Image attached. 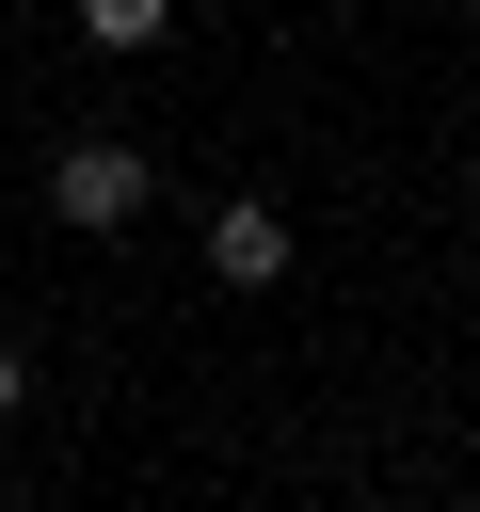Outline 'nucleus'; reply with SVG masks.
Listing matches in <instances>:
<instances>
[{
  "mask_svg": "<svg viewBox=\"0 0 480 512\" xmlns=\"http://www.w3.org/2000/svg\"><path fill=\"white\" fill-rule=\"evenodd\" d=\"M176 0H80V48H160Z\"/></svg>",
  "mask_w": 480,
  "mask_h": 512,
  "instance_id": "3",
  "label": "nucleus"
},
{
  "mask_svg": "<svg viewBox=\"0 0 480 512\" xmlns=\"http://www.w3.org/2000/svg\"><path fill=\"white\" fill-rule=\"evenodd\" d=\"M16 400H32V352H16V336H0V416H16Z\"/></svg>",
  "mask_w": 480,
  "mask_h": 512,
  "instance_id": "4",
  "label": "nucleus"
},
{
  "mask_svg": "<svg viewBox=\"0 0 480 512\" xmlns=\"http://www.w3.org/2000/svg\"><path fill=\"white\" fill-rule=\"evenodd\" d=\"M208 288H240V304H256V288H288V208H272V192L208 208Z\"/></svg>",
  "mask_w": 480,
  "mask_h": 512,
  "instance_id": "2",
  "label": "nucleus"
},
{
  "mask_svg": "<svg viewBox=\"0 0 480 512\" xmlns=\"http://www.w3.org/2000/svg\"><path fill=\"white\" fill-rule=\"evenodd\" d=\"M144 192H160V160H144V144H112V128H80V144H48V224H80V240H112V224H144Z\"/></svg>",
  "mask_w": 480,
  "mask_h": 512,
  "instance_id": "1",
  "label": "nucleus"
},
{
  "mask_svg": "<svg viewBox=\"0 0 480 512\" xmlns=\"http://www.w3.org/2000/svg\"><path fill=\"white\" fill-rule=\"evenodd\" d=\"M352 512H384V496H352Z\"/></svg>",
  "mask_w": 480,
  "mask_h": 512,
  "instance_id": "5",
  "label": "nucleus"
}]
</instances>
